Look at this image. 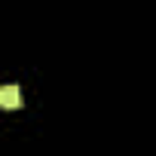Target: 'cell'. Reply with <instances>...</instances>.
Returning <instances> with one entry per match:
<instances>
[{
	"instance_id": "obj_1",
	"label": "cell",
	"mask_w": 156,
	"mask_h": 156,
	"mask_svg": "<svg viewBox=\"0 0 156 156\" xmlns=\"http://www.w3.org/2000/svg\"><path fill=\"white\" fill-rule=\"evenodd\" d=\"M0 104H3L6 110H19L22 107V92H19V86H3L0 89Z\"/></svg>"
}]
</instances>
